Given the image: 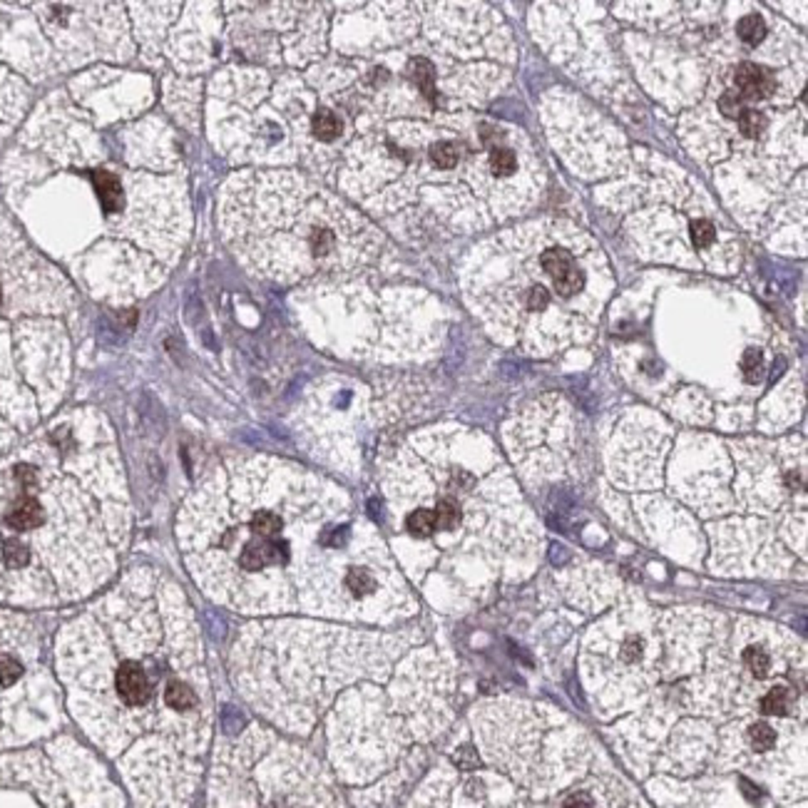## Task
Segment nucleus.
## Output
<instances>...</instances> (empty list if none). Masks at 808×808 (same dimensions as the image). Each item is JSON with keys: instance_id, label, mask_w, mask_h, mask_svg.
<instances>
[{"instance_id": "obj_1", "label": "nucleus", "mask_w": 808, "mask_h": 808, "mask_svg": "<svg viewBox=\"0 0 808 808\" xmlns=\"http://www.w3.org/2000/svg\"><path fill=\"white\" fill-rule=\"evenodd\" d=\"M540 266L542 274L547 276L550 286L557 296L570 298L585 286V271L572 256V251L562 249V246H550L540 254Z\"/></svg>"}, {"instance_id": "obj_2", "label": "nucleus", "mask_w": 808, "mask_h": 808, "mask_svg": "<svg viewBox=\"0 0 808 808\" xmlns=\"http://www.w3.org/2000/svg\"><path fill=\"white\" fill-rule=\"evenodd\" d=\"M286 555H289V545L281 542V540L271 537H254L249 540V542L241 547V555H239V565L244 570H251V572H256V570H264L266 565H276V562H284Z\"/></svg>"}, {"instance_id": "obj_3", "label": "nucleus", "mask_w": 808, "mask_h": 808, "mask_svg": "<svg viewBox=\"0 0 808 808\" xmlns=\"http://www.w3.org/2000/svg\"><path fill=\"white\" fill-rule=\"evenodd\" d=\"M115 684H117V694H120L127 704H145L149 699V682L140 664L135 662L122 664L120 672H117Z\"/></svg>"}, {"instance_id": "obj_4", "label": "nucleus", "mask_w": 808, "mask_h": 808, "mask_svg": "<svg viewBox=\"0 0 808 808\" xmlns=\"http://www.w3.org/2000/svg\"><path fill=\"white\" fill-rule=\"evenodd\" d=\"M734 82L746 97H756V95L761 97V95L774 92V77L754 63L739 65V68H736V75H734Z\"/></svg>"}, {"instance_id": "obj_5", "label": "nucleus", "mask_w": 808, "mask_h": 808, "mask_svg": "<svg viewBox=\"0 0 808 808\" xmlns=\"http://www.w3.org/2000/svg\"><path fill=\"white\" fill-rule=\"evenodd\" d=\"M92 184H95V189H97V197H100L102 209H105L107 214L120 212L122 204H125V194H122L120 179H117L115 174L97 169V172H92Z\"/></svg>"}, {"instance_id": "obj_6", "label": "nucleus", "mask_w": 808, "mask_h": 808, "mask_svg": "<svg viewBox=\"0 0 808 808\" xmlns=\"http://www.w3.org/2000/svg\"><path fill=\"white\" fill-rule=\"evenodd\" d=\"M45 520V512L40 507V503L35 498H23L13 505V510L8 512V525L13 530H35L40 527Z\"/></svg>"}, {"instance_id": "obj_7", "label": "nucleus", "mask_w": 808, "mask_h": 808, "mask_svg": "<svg viewBox=\"0 0 808 808\" xmlns=\"http://www.w3.org/2000/svg\"><path fill=\"white\" fill-rule=\"evenodd\" d=\"M408 73H410V77H413L415 82H418V87L423 90V95L428 97V100H433V97H435V87H433L435 73H433V65H430L425 58H415V60H410Z\"/></svg>"}, {"instance_id": "obj_8", "label": "nucleus", "mask_w": 808, "mask_h": 808, "mask_svg": "<svg viewBox=\"0 0 808 808\" xmlns=\"http://www.w3.org/2000/svg\"><path fill=\"white\" fill-rule=\"evenodd\" d=\"M311 127H313V135H316L318 140H323V142L333 140V137L341 132V122H338V117L333 115V112H328V110H318L316 115H313Z\"/></svg>"}, {"instance_id": "obj_9", "label": "nucleus", "mask_w": 808, "mask_h": 808, "mask_svg": "<svg viewBox=\"0 0 808 808\" xmlns=\"http://www.w3.org/2000/svg\"><path fill=\"white\" fill-rule=\"evenodd\" d=\"M251 530H254L256 537L271 540V537H276V535H279L281 517H279V515H274V512H269V510H261V512H256L254 517H251Z\"/></svg>"}, {"instance_id": "obj_10", "label": "nucleus", "mask_w": 808, "mask_h": 808, "mask_svg": "<svg viewBox=\"0 0 808 808\" xmlns=\"http://www.w3.org/2000/svg\"><path fill=\"white\" fill-rule=\"evenodd\" d=\"M761 712L771 714V717H784L789 712V689L784 687H774L761 702Z\"/></svg>"}, {"instance_id": "obj_11", "label": "nucleus", "mask_w": 808, "mask_h": 808, "mask_svg": "<svg viewBox=\"0 0 808 808\" xmlns=\"http://www.w3.org/2000/svg\"><path fill=\"white\" fill-rule=\"evenodd\" d=\"M167 704L177 712H187L194 707V692L184 682H172L167 687Z\"/></svg>"}, {"instance_id": "obj_12", "label": "nucleus", "mask_w": 808, "mask_h": 808, "mask_svg": "<svg viewBox=\"0 0 808 808\" xmlns=\"http://www.w3.org/2000/svg\"><path fill=\"white\" fill-rule=\"evenodd\" d=\"M739 38L744 40V43H749V45H756V43H761V40H764V35H766V25H764V20L759 18V15H746V18H741L739 20Z\"/></svg>"}, {"instance_id": "obj_13", "label": "nucleus", "mask_w": 808, "mask_h": 808, "mask_svg": "<svg viewBox=\"0 0 808 808\" xmlns=\"http://www.w3.org/2000/svg\"><path fill=\"white\" fill-rule=\"evenodd\" d=\"M749 744L754 751H759V754H764V751H771L776 746V732L769 727V724H754V727L749 729Z\"/></svg>"}, {"instance_id": "obj_14", "label": "nucleus", "mask_w": 808, "mask_h": 808, "mask_svg": "<svg viewBox=\"0 0 808 808\" xmlns=\"http://www.w3.org/2000/svg\"><path fill=\"white\" fill-rule=\"evenodd\" d=\"M28 560H30V552H28V547L20 542V540H5V545H3V562L8 565L10 570L25 567V565H28Z\"/></svg>"}, {"instance_id": "obj_15", "label": "nucleus", "mask_w": 808, "mask_h": 808, "mask_svg": "<svg viewBox=\"0 0 808 808\" xmlns=\"http://www.w3.org/2000/svg\"><path fill=\"white\" fill-rule=\"evenodd\" d=\"M433 515H435V527L440 530H453L460 522V507H458V503L448 500V498L435 505Z\"/></svg>"}, {"instance_id": "obj_16", "label": "nucleus", "mask_w": 808, "mask_h": 808, "mask_svg": "<svg viewBox=\"0 0 808 808\" xmlns=\"http://www.w3.org/2000/svg\"><path fill=\"white\" fill-rule=\"evenodd\" d=\"M405 527H408L410 535H418V537H425L435 530V515L430 510H415L408 515L405 520Z\"/></svg>"}, {"instance_id": "obj_17", "label": "nucleus", "mask_w": 808, "mask_h": 808, "mask_svg": "<svg viewBox=\"0 0 808 808\" xmlns=\"http://www.w3.org/2000/svg\"><path fill=\"white\" fill-rule=\"evenodd\" d=\"M430 159L435 167L440 169H453L458 164V147L453 142H438L430 147Z\"/></svg>"}, {"instance_id": "obj_18", "label": "nucleus", "mask_w": 808, "mask_h": 808, "mask_svg": "<svg viewBox=\"0 0 808 808\" xmlns=\"http://www.w3.org/2000/svg\"><path fill=\"white\" fill-rule=\"evenodd\" d=\"M490 164L493 169H495V174H512L515 169H517V157H515L512 149H505V147H495L490 152Z\"/></svg>"}, {"instance_id": "obj_19", "label": "nucleus", "mask_w": 808, "mask_h": 808, "mask_svg": "<svg viewBox=\"0 0 808 808\" xmlns=\"http://www.w3.org/2000/svg\"><path fill=\"white\" fill-rule=\"evenodd\" d=\"M739 127L741 132H744L746 137H756L761 135V132L766 130V117L764 112H756V110H744L739 115Z\"/></svg>"}, {"instance_id": "obj_20", "label": "nucleus", "mask_w": 808, "mask_h": 808, "mask_svg": "<svg viewBox=\"0 0 808 808\" xmlns=\"http://www.w3.org/2000/svg\"><path fill=\"white\" fill-rule=\"evenodd\" d=\"M346 585H348V590H351L353 595H368V592H373V587H375V580L370 577L368 570L353 567L351 572H348V577H346Z\"/></svg>"}, {"instance_id": "obj_21", "label": "nucleus", "mask_w": 808, "mask_h": 808, "mask_svg": "<svg viewBox=\"0 0 808 808\" xmlns=\"http://www.w3.org/2000/svg\"><path fill=\"white\" fill-rule=\"evenodd\" d=\"M744 662L746 667L751 669V674H756V677H766V672H769L771 667L769 655H766L761 647H749V650L744 652Z\"/></svg>"}, {"instance_id": "obj_22", "label": "nucleus", "mask_w": 808, "mask_h": 808, "mask_svg": "<svg viewBox=\"0 0 808 808\" xmlns=\"http://www.w3.org/2000/svg\"><path fill=\"white\" fill-rule=\"evenodd\" d=\"M714 236H717V229H714L712 221L699 219V221H694V224H692V239H694V244L702 246V249H704V246L712 244Z\"/></svg>"}, {"instance_id": "obj_23", "label": "nucleus", "mask_w": 808, "mask_h": 808, "mask_svg": "<svg viewBox=\"0 0 808 808\" xmlns=\"http://www.w3.org/2000/svg\"><path fill=\"white\" fill-rule=\"evenodd\" d=\"M741 368H744L746 380H751V383H754V380H759L761 378V370H764L761 353L754 351V348H751V351H746L744 353V361H741Z\"/></svg>"}, {"instance_id": "obj_24", "label": "nucleus", "mask_w": 808, "mask_h": 808, "mask_svg": "<svg viewBox=\"0 0 808 808\" xmlns=\"http://www.w3.org/2000/svg\"><path fill=\"white\" fill-rule=\"evenodd\" d=\"M20 674H23V667H20L18 660H13V657H0V684H3V687H10L13 682H18Z\"/></svg>"}, {"instance_id": "obj_25", "label": "nucleus", "mask_w": 808, "mask_h": 808, "mask_svg": "<svg viewBox=\"0 0 808 808\" xmlns=\"http://www.w3.org/2000/svg\"><path fill=\"white\" fill-rule=\"evenodd\" d=\"M15 478H18V483L25 488V490H33L35 483H38V475H35L33 465H18L15 468Z\"/></svg>"}, {"instance_id": "obj_26", "label": "nucleus", "mask_w": 808, "mask_h": 808, "mask_svg": "<svg viewBox=\"0 0 808 808\" xmlns=\"http://www.w3.org/2000/svg\"><path fill=\"white\" fill-rule=\"evenodd\" d=\"M719 107L724 110V115L736 117L741 112V97L736 95V92H727V95L722 97V102H719Z\"/></svg>"}, {"instance_id": "obj_27", "label": "nucleus", "mask_w": 808, "mask_h": 808, "mask_svg": "<svg viewBox=\"0 0 808 808\" xmlns=\"http://www.w3.org/2000/svg\"><path fill=\"white\" fill-rule=\"evenodd\" d=\"M455 764L460 766V769H475V766H478V754L470 749V746H463V749L455 754Z\"/></svg>"}, {"instance_id": "obj_28", "label": "nucleus", "mask_w": 808, "mask_h": 808, "mask_svg": "<svg viewBox=\"0 0 808 808\" xmlns=\"http://www.w3.org/2000/svg\"><path fill=\"white\" fill-rule=\"evenodd\" d=\"M642 640H637V637H632V640H627V645L622 647V655H625V660L627 662H635V660H640L642 657Z\"/></svg>"}, {"instance_id": "obj_29", "label": "nucleus", "mask_w": 808, "mask_h": 808, "mask_svg": "<svg viewBox=\"0 0 808 808\" xmlns=\"http://www.w3.org/2000/svg\"><path fill=\"white\" fill-rule=\"evenodd\" d=\"M565 808H592V799L587 794H570L565 799Z\"/></svg>"}, {"instance_id": "obj_30", "label": "nucleus", "mask_w": 808, "mask_h": 808, "mask_svg": "<svg viewBox=\"0 0 808 808\" xmlns=\"http://www.w3.org/2000/svg\"><path fill=\"white\" fill-rule=\"evenodd\" d=\"M741 789L746 791V799H749V801H756V799H759V789H751V784H749V781H746V779H741Z\"/></svg>"}, {"instance_id": "obj_31", "label": "nucleus", "mask_w": 808, "mask_h": 808, "mask_svg": "<svg viewBox=\"0 0 808 808\" xmlns=\"http://www.w3.org/2000/svg\"><path fill=\"white\" fill-rule=\"evenodd\" d=\"M0 296H3V294H0Z\"/></svg>"}]
</instances>
